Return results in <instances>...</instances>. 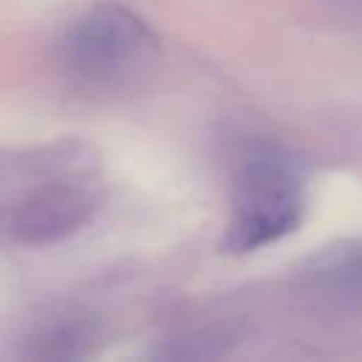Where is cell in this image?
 Returning a JSON list of instances; mask_svg holds the SVG:
<instances>
[{
    "label": "cell",
    "mask_w": 362,
    "mask_h": 362,
    "mask_svg": "<svg viewBox=\"0 0 362 362\" xmlns=\"http://www.w3.org/2000/svg\"><path fill=\"white\" fill-rule=\"evenodd\" d=\"M303 184L288 158L274 150L252 153L235 181V209L223 252L243 255L294 232L303 221Z\"/></svg>",
    "instance_id": "1"
},
{
    "label": "cell",
    "mask_w": 362,
    "mask_h": 362,
    "mask_svg": "<svg viewBox=\"0 0 362 362\" xmlns=\"http://www.w3.org/2000/svg\"><path fill=\"white\" fill-rule=\"evenodd\" d=\"M156 51V37L141 17L102 3L85 11L65 40L68 68L88 82H119Z\"/></svg>",
    "instance_id": "2"
},
{
    "label": "cell",
    "mask_w": 362,
    "mask_h": 362,
    "mask_svg": "<svg viewBox=\"0 0 362 362\" xmlns=\"http://www.w3.org/2000/svg\"><path fill=\"white\" fill-rule=\"evenodd\" d=\"M96 201L76 184H48L31 192L11 218L14 240L25 246H51L90 223Z\"/></svg>",
    "instance_id": "3"
},
{
    "label": "cell",
    "mask_w": 362,
    "mask_h": 362,
    "mask_svg": "<svg viewBox=\"0 0 362 362\" xmlns=\"http://www.w3.org/2000/svg\"><path fill=\"white\" fill-rule=\"evenodd\" d=\"M320 272H322V277H328L339 288L362 291V243L334 255L331 260H325V266Z\"/></svg>",
    "instance_id": "4"
}]
</instances>
